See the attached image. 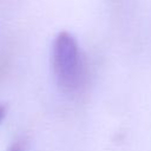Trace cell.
Instances as JSON below:
<instances>
[{
    "instance_id": "1",
    "label": "cell",
    "mask_w": 151,
    "mask_h": 151,
    "mask_svg": "<svg viewBox=\"0 0 151 151\" xmlns=\"http://www.w3.org/2000/svg\"><path fill=\"white\" fill-rule=\"evenodd\" d=\"M52 66L57 84L64 92H74L83 80V64L77 40L68 32H60L52 47Z\"/></svg>"
},
{
    "instance_id": "2",
    "label": "cell",
    "mask_w": 151,
    "mask_h": 151,
    "mask_svg": "<svg viewBox=\"0 0 151 151\" xmlns=\"http://www.w3.org/2000/svg\"><path fill=\"white\" fill-rule=\"evenodd\" d=\"M24 140H15L7 151H24Z\"/></svg>"
},
{
    "instance_id": "3",
    "label": "cell",
    "mask_w": 151,
    "mask_h": 151,
    "mask_svg": "<svg viewBox=\"0 0 151 151\" xmlns=\"http://www.w3.org/2000/svg\"><path fill=\"white\" fill-rule=\"evenodd\" d=\"M6 113H7V105L0 104V123H1L2 119L6 117Z\"/></svg>"
}]
</instances>
